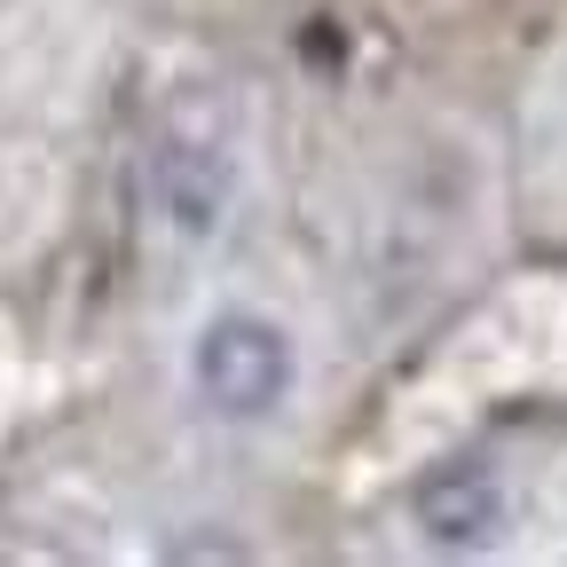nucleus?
<instances>
[{
  "label": "nucleus",
  "mask_w": 567,
  "mask_h": 567,
  "mask_svg": "<svg viewBox=\"0 0 567 567\" xmlns=\"http://www.w3.org/2000/svg\"><path fill=\"white\" fill-rule=\"evenodd\" d=\"M197 386L213 410L229 417H260L292 394V339L268 316H213L197 339Z\"/></svg>",
  "instance_id": "obj_1"
},
{
  "label": "nucleus",
  "mask_w": 567,
  "mask_h": 567,
  "mask_svg": "<svg viewBox=\"0 0 567 567\" xmlns=\"http://www.w3.org/2000/svg\"><path fill=\"white\" fill-rule=\"evenodd\" d=\"M158 197H166V213H174L189 237H205L213 221H221V197H229L221 158H205V151H166V158H158Z\"/></svg>",
  "instance_id": "obj_3"
},
{
  "label": "nucleus",
  "mask_w": 567,
  "mask_h": 567,
  "mask_svg": "<svg viewBox=\"0 0 567 567\" xmlns=\"http://www.w3.org/2000/svg\"><path fill=\"white\" fill-rule=\"evenodd\" d=\"M496 520H505V488H496L488 465L450 457L417 481V528L434 544H481V536H496Z\"/></svg>",
  "instance_id": "obj_2"
}]
</instances>
